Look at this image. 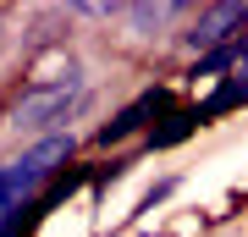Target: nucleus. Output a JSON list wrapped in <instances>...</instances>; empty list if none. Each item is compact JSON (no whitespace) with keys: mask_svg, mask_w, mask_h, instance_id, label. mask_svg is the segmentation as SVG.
Segmentation results:
<instances>
[{"mask_svg":"<svg viewBox=\"0 0 248 237\" xmlns=\"http://www.w3.org/2000/svg\"><path fill=\"white\" fill-rule=\"evenodd\" d=\"M6 44H11V22H6V6H0V55H6Z\"/></svg>","mask_w":248,"mask_h":237,"instance_id":"obj_12","label":"nucleus"},{"mask_svg":"<svg viewBox=\"0 0 248 237\" xmlns=\"http://www.w3.org/2000/svg\"><path fill=\"white\" fill-rule=\"evenodd\" d=\"M66 17H72V22H116L122 6H116V0H72Z\"/></svg>","mask_w":248,"mask_h":237,"instance_id":"obj_10","label":"nucleus"},{"mask_svg":"<svg viewBox=\"0 0 248 237\" xmlns=\"http://www.w3.org/2000/svg\"><path fill=\"white\" fill-rule=\"evenodd\" d=\"M193 111H199L204 127L221 122V116H232V111H248V83L243 78H221L215 88H204V99H193Z\"/></svg>","mask_w":248,"mask_h":237,"instance_id":"obj_6","label":"nucleus"},{"mask_svg":"<svg viewBox=\"0 0 248 237\" xmlns=\"http://www.w3.org/2000/svg\"><path fill=\"white\" fill-rule=\"evenodd\" d=\"M177 188H182V176H177V171H166L160 182H149V188H143V199L133 204V215H127V221H143V215H155L160 204H166L171 193H177Z\"/></svg>","mask_w":248,"mask_h":237,"instance_id":"obj_9","label":"nucleus"},{"mask_svg":"<svg viewBox=\"0 0 248 237\" xmlns=\"http://www.w3.org/2000/svg\"><path fill=\"white\" fill-rule=\"evenodd\" d=\"M193 11H199V0H127L116 22H122V33H127V39H143V44H149V39H155V44H171V39H177L171 28H177V22H187Z\"/></svg>","mask_w":248,"mask_h":237,"instance_id":"obj_4","label":"nucleus"},{"mask_svg":"<svg viewBox=\"0 0 248 237\" xmlns=\"http://www.w3.org/2000/svg\"><path fill=\"white\" fill-rule=\"evenodd\" d=\"M138 160H143V149H122V155H105V160H94V188H89V193L99 199V193H105V188H116V182H127Z\"/></svg>","mask_w":248,"mask_h":237,"instance_id":"obj_8","label":"nucleus"},{"mask_svg":"<svg viewBox=\"0 0 248 237\" xmlns=\"http://www.w3.org/2000/svg\"><path fill=\"white\" fill-rule=\"evenodd\" d=\"M248 33V0H204V6L177 28V39H171V50L187 55V61H199V55L221 50V44H237Z\"/></svg>","mask_w":248,"mask_h":237,"instance_id":"obj_3","label":"nucleus"},{"mask_svg":"<svg viewBox=\"0 0 248 237\" xmlns=\"http://www.w3.org/2000/svg\"><path fill=\"white\" fill-rule=\"evenodd\" d=\"M177 105H187L182 88H171V83H143L133 99H122V105L105 116V122H94V127H89V149H94V155L138 149V143L155 132V122H166Z\"/></svg>","mask_w":248,"mask_h":237,"instance_id":"obj_2","label":"nucleus"},{"mask_svg":"<svg viewBox=\"0 0 248 237\" xmlns=\"http://www.w3.org/2000/svg\"><path fill=\"white\" fill-rule=\"evenodd\" d=\"M237 55H243V39L237 44H221V50H210V55H199V61H187L182 66V83L187 88H199V83H221V78H232V72H237Z\"/></svg>","mask_w":248,"mask_h":237,"instance_id":"obj_7","label":"nucleus"},{"mask_svg":"<svg viewBox=\"0 0 248 237\" xmlns=\"http://www.w3.org/2000/svg\"><path fill=\"white\" fill-rule=\"evenodd\" d=\"M232 78H243V83H248V33H243V55H237V72H232Z\"/></svg>","mask_w":248,"mask_h":237,"instance_id":"obj_11","label":"nucleus"},{"mask_svg":"<svg viewBox=\"0 0 248 237\" xmlns=\"http://www.w3.org/2000/svg\"><path fill=\"white\" fill-rule=\"evenodd\" d=\"M99 105V88H94V66L83 55H61L55 72H33L11 88V105H6V132L22 143L50 138V132H78V122Z\"/></svg>","mask_w":248,"mask_h":237,"instance_id":"obj_1","label":"nucleus"},{"mask_svg":"<svg viewBox=\"0 0 248 237\" xmlns=\"http://www.w3.org/2000/svg\"><path fill=\"white\" fill-rule=\"evenodd\" d=\"M199 127H204V122H199V111H193V105H177L166 122H155V132L138 143V149H143V155H171V149H182V143L193 138Z\"/></svg>","mask_w":248,"mask_h":237,"instance_id":"obj_5","label":"nucleus"}]
</instances>
